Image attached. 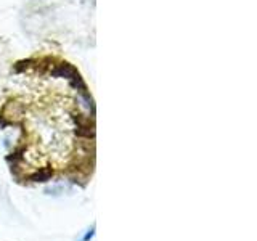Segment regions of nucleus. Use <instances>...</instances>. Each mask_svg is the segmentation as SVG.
Wrapping results in <instances>:
<instances>
[{
    "instance_id": "f257e3e1",
    "label": "nucleus",
    "mask_w": 257,
    "mask_h": 241,
    "mask_svg": "<svg viewBox=\"0 0 257 241\" xmlns=\"http://www.w3.org/2000/svg\"><path fill=\"white\" fill-rule=\"evenodd\" d=\"M12 48L5 37H0V93L5 90L12 69Z\"/></svg>"
}]
</instances>
